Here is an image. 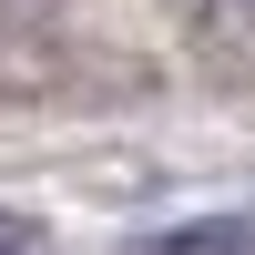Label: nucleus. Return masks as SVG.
Returning <instances> with one entry per match:
<instances>
[{"mask_svg":"<svg viewBox=\"0 0 255 255\" xmlns=\"http://www.w3.org/2000/svg\"><path fill=\"white\" fill-rule=\"evenodd\" d=\"M133 255H255V215H194V225H163Z\"/></svg>","mask_w":255,"mask_h":255,"instance_id":"1","label":"nucleus"},{"mask_svg":"<svg viewBox=\"0 0 255 255\" xmlns=\"http://www.w3.org/2000/svg\"><path fill=\"white\" fill-rule=\"evenodd\" d=\"M0 255H51V235H41L31 215H0Z\"/></svg>","mask_w":255,"mask_h":255,"instance_id":"2","label":"nucleus"}]
</instances>
